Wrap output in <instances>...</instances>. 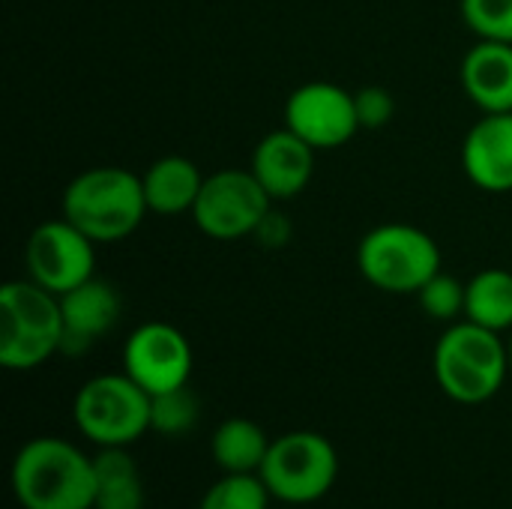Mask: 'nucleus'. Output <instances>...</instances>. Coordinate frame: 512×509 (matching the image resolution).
Returning <instances> with one entry per match:
<instances>
[{
	"instance_id": "17",
	"label": "nucleus",
	"mask_w": 512,
	"mask_h": 509,
	"mask_svg": "<svg viewBox=\"0 0 512 509\" xmlns=\"http://www.w3.org/2000/svg\"><path fill=\"white\" fill-rule=\"evenodd\" d=\"M267 432L249 417H228L210 441V456L225 474H258L270 453Z\"/></svg>"
},
{
	"instance_id": "4",
	"label": "nucleus",
	"mask_w": 512,
	"mask_h": 509,
	"mask_svg": "<svg viewBox=\"0 0 512 509\" xmlns=\"http://www.w3.org/2000/svg\"><path fill=\"white\" fill-rule=\"evenodd\" d=\"M63 351L60 297L33 279H12L0 288V366L30 372Z\"/></svg>"
},
{
	"instance_id": "1",
	"label": "nucleus",
	"mask_w": 512,
	"mask_h": 509,
	"mask_svg": "<svg viewBox=\"0 0 512 509\" xmlns=\"http://www.w3.org/2000/svg\"><path fill=\"white\" fill-rule=\"evenodd\" d=\"M150 213L144 180L132 168L99 165L75 174L60 198V216L81 228L96 246L135 234Z\"/></svg>"
},
{
	"instance_id": "3",
	"label": "nucleus",
	"mask_w": 512,
	"mask_h": 509,
	"mask_svg": "<svg viewBox=\"0 0 512 509\" xmlns=\"http://www.w3.org/2000/svg\"><path fill=\"white\" fill-rule=\"evenodd\" d=\"M432 372L456 405H483L498 396L510 375L507 339L468 318L453 321L432 351Z\"/></svg>"
},
{
	"instance_id": "20",
	"label": "nucleus",
	"mask_w": 512,
	"mask_h": 509,
	"mask_svg": "<svg viewBox=\"0 0 512 509\" xmlns=\"http://www.w3.org/2000/svg\"><path fill=\"white\" fill-rule=\"evenodd\" d=\"M273 495L258 474H222L201 498L198 509H270Z\"/></svg>"
},
{
	"instance_id": "5",
	"label": "nucleus",
	"mask_w": 512,
	"mask_h": 509,
	"mask_svg": "<svg viewBox=\"0 0 512 509\" xmlns=\"http://www.w3.org/2000/svg\"><path fill=\"white\" fill-rule=\"evenodd\" d=\"M438 240L408 222H384L357 243L360 276L384 294H417L444 267Z\"/></svg>"
},
{
	"instance_id": "13",
	"label": "nucleus",
	"mask_w": 512,
	"mask_h": 509,
	"mask_svg": "<svg viewBox=\"0 0 512 509\" xmlns=\"http://www.w3.org/2000/svg\"><path fill=\"white\" fill-rule=\"evenodd\" d=\"M465 177L483 192H512V111L483 114L462 141Z\"/></svg>"
},
{
	"instance_id": "15",
	"label": "nucleus",
	"mask_w": 512,
	"mask_h": 509,
	"mask_svg": "<svg viewBox=\"0 0 512 509\" xmlns=\"http://www.w3.org/2000/svg\"><path fill=\"white\" fill-rule=\"evenodd\" d=\"M465 96L483 114L512 111V45L477 39L459 69Z\"/></svg>"
},
{
	"instance_id": "11",
	"label": "nucleus",
	"mask_w": 512,
	"mask_h": 509,
	"mask_svg": "<svg viewBox=\"0 0 512 509\" xmlns=\"http://www.w3.org/2000/svg\"><path fill=\"white\" fill-rule=\"evenodd\" d=\"M285 126L315 150L345 147L360 132L354 93L333 81H309L285 99Z\"/></svg>"
},
{
	"instance_id": "10",
	"label": "nucleus",
	"mask_w": 512,
	"mask_h": 509,
	"mask_svg": "<svg viewBox=\"0 0 512 509\" xmlns=\"http://www.w3.org/2000/svg\"><path fill=\"white\" fill-rule=\"evenodd\" d=\"M195 369V354L183 330L168 321L135 327L123 345V372L150 396L186 387Z\"/></svg>"
},
{
	"instance_id": "24",
	"label": "nucleus",
	"mask_w": 512,
	"mask_h": 509,
	"mask_svg": "<svg viewBox=\"0 0 512 509\" xmlns=\"http://www.w3.org/2000/svg\"><path fill=\"white\" fill-rule=\"evenodd\" d=\"M354 102H357L360 129H384L396 117V99L387 87L366 84L354 93Z\"/></svg>"
},
{
	"instance_id": "9",
	"label": "nucleus",
	"mask_w": 512,
	"mask_h": 509,
	"mask_svg": "<svg viewBox=\"0 0 512 509\" xmlns=\"http://www.w3.org/2000/svg\"><path fill=\"white\" fill-rule=\"evenodd\" d=\"M27 279L51 294H66L96 276V243L69 219H48L24 243Z\"/></svg>"
},
{
	"instance_id": "23",
	"label": "nucleus",
	"mask_w": 512,
	"mask_h": 509,
	"mask_svg": "<svg viewBox=\"0 0 512 509\" xmlns=\"http://www.w3.org/2000/svg\"><path fill=\"white\" fill-rule=\"evenodd\" d=\"M459 12L477 39L512 45V0H459Z\"/></svg>"
},
{
	"instance_id": "2",
	"label": "nucleus",
	"mask_w": 512,
	"mask_h": 509,
	"mask_svg": "<svg viewBox=\"0 0 512 509\" xmlns=\"http://www.w3.org/2000/svg\"><path fill=\"white\" fill-rule=\"evenodd\" d=\"M12 495L21 509H93V456L63 438H33L12 459Z\"/></svg>"
},
{
	"instance_id": "12",
	"label": "nucleus",
	"mask_w": 512,
	"mask_h": 509,
	"mask_svg": "<svg viewBox=\"0 0 512 509\" xmlns=\"http://www.w3.org/2000/svg\"><path fill=\"white\" fill-rule=\"evenodd\" d=\"M315 147H309L300 135H294L288 126L267 132L255 150L249 171L258 177L264 192L279 204L297 198L315 174Z\"/></svg>"
},
{
	"instance_id": "8",
	"label": "nucleus",
	"mask_w": 512,
	"mask_h": 509,
	"mask_svg": "<svg viewBox=\"0 0 512 509\" xmlns=\"http://www.w3.org/2000/svg\"><path fill=\"white\" fill-rule=\"evenodd\" d=\"M273 204L276 201L249 168H222L204 177L201 195L189 216L204 237L231 243L240 237H255Z\"/></svg>"
},
{
	"instance_id": "22",
	"label": "nucleus",
	"mask_w": 512,
	"mask_h": 509,
	"mask_svg": "<svg viewBox=\"0 0 512 509\" xmlns=\"http://www.w3.org/2000/svg\"><path fill=\"white\" fill-rule=\"evenodd\" d=\"M417 303L423 309V315H429L432 321H462L465 318V282H459L450 273H435L417 294Z\"/></svg>"
},
{
	"instance_id": "18",
	"label": "nucleus",
	"mask_w": 512,
	"mask_h": 509,
	"mask_svg": "<svg viewBox=\"0 0 512 509\" xmlns=\"http://www.w3.org/2000/svg\"><path fill=\"white\" fill-rule=\"evenodd\" d=\"M96 501L93 509H144V480L126 447H99L93 456Z\"/></svg>"
},
{
	"instance_id": "26",
	"label": "nucleus",
	"mask_w": 512,
	"mask_h": 509,
	"mask_svg": "<svg viewBox=\"0 0 512 509\" xmlns=\"http://www.w3.org/2000/svg\"><path fill=\"white\" fill-rule=\"evenodd\" d=\"M507 351H510V375H512V333H510V339H507Z\"/></svg>"
},
{
	"instance_id": "16",
	"label": "nucleus",
	"mask_w": 512,
	"mask_h": 509,
	"mask_svg": "<svg viewBox=\"0 0 512 509\" xmlns=\"http://www.w3.org/2000/svg\"><path fill=\"white\" fill-rule=\"evenodd\" d=\"M144 198L150 213L159 216H183L192 213L201 186H204V174L201 168L186 159V156H162L156 159L144 174Z\"/></svg>"
},
{
	"instance_id": "21",
	"label": "nucleus",
	"mask_w": 512,
	"mask_h": 509,
	"mask_svg": "<svg viewBox=\"0 0 512 509\" xmlns=\"http://www.w3.org/2000/svg\"><path fill=\"white\" fill-rule=\"evenodd\" d=\"M198 417H201V405L189 390V384L150 396V432L177 438L186 435L198 423Z\"/></svg>"
},
{
	"instance_id": "25",
	"label": "nucleus",
	"mask_w": 512,
	"mask_h": 509,
	"mask_svg": "<svg viewBox=\"0 0 512 509\" xmlns=\"http://www.w3.org/2000/svg\"><path fill=\"white\" fill-rule=\"evenodd\" d=\"M255 240L261 243V246H270V249H279V246H285L288 240H291V225L276 213V210H270L267 216H264V222L258 225V231H255Z\"/></svg>"
},
{
	"instance_id": "6",
	"label": "nucleus",
	"mask_w": 512,
	"mask_h": 509,
	"mask_svg": "<svg viewBox=\"0 0 512 509\" xmlns=\"http://www.w3.org/2000/svg\"><path fill=\"white\" fill-rule=\"evenodd\" d=\"M72 420L96 447H129L150 432V393L126 372L96 375L75 393Z\"/></svg>"
},
{
	"instance_id": "19",
	"label": "nucleus",
	"mask_w": 512,
	"mask_h": 509,
	"mask_svg": "<svg viewBox=\"0 0 512 509\" xmlns=\"http://www.w3.org/2000/svg\"><path fill=\"white\" fill-rule=\"evenodd\" d=\"M465 318L495 330L512 333V273L504 267H486L465 282Z\"/></svg>"
},
{
	"instance_id": "14",
	"label": "nucleus",
	"mask_w": 512,
	"mask_h": 509,
	"mask_svg": "<svg viewBox=\"0 0 512 509\" xmlns=\"http://www.w3.org/2000/svg\"><path fill=\"white\" fill-rule=\"evenodd\" d=\"M63 312V351L60 354H84L93 342L111 333L120 318V294L111 282L93 276L84 285L60 294Z\"/></svg>"
},
{
	"instance_id": "7",
	"label": "nucleus",
	"mask_w": 512,
	"mask_h": 509,
	"mask_svg": "<svg viewBox=\"0 0 512 509\" xmlns=\"http://www.w3.org/2000/svg\"><path fill=\"white\" fill-rule=\"evenodd\" d=\"M273 501L282 504H315L339 477L336 447L318 432H288L270 444V453L258 471Z\"/></svg>"
}]
</instances>
